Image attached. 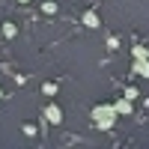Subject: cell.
<instances>
[{"label": "cell", "mask_w": 149, "mask_h": 149, "mask_svg": "<svg viewBox=\"0 0 149 149\" xmlns=\"http://www.w3.org/2000/svg\"><path fill=\"white\" fill-rule=\"evenodd\" d=\"M93 119H95L98 128H110L113 119H116V104H98V107H93Z\"/></svg>", "instance_id": "1"}, {"label": "cell", "mask_w": 149, "mask_h": 149, "mask_svg": "<svg viewBox=\"0 0 149 149\" xmlns=\"http://www.w3.org/2000/svg\"><path fill=\"white\" fill-rule=\"evenodd\" d=\"M131 74H140V78H149V57H134Z\"/></svg>", "instance_id": "2"}, {"label": "cell", "mask_w": 149, "mask_h": 149, "mask_svg": "<svg viewBox=\"0 0 149 149\" xmlns=\"http://www.w3.org/2000/svg\"><path fill=\"white\" fill-rule=\"evenodd\" d=\"M45 119L57 125V122H63V110H60L57 104H48V107H45Z\"/></svg>", "instance_id": "3"}, {"label": "cell", "mask_w": 149, "mask_h": 149, "mask_svg": "<svg viewBox=\"0 0 149 149\" xmlns=\"http://www.w3.org/2000/svg\"><path fill=\"white\" fill-rule=\"evenodd\" d=\"M84 24L86 27H98V15L95 12H84Z\"/></svg>", "instance_id": "4"}, {"label": "cell", "mask_w": 149, "mask_h": 149, "mask_svg": "<svg viewBox=\"0 0 149 149\" xmlns=\"http://www.w3.org/2000/svg\"><path fill=\"white\" fill-rule=\"evenodd\" d=\"M116 113H131V98H122V102H116Z\"/></svg>", "instance_id": "5"}, {"label": "cell", "mask_w": 149, "mask_h": 149, "mask_svg": "<svg viewBox=\"0 0 149 149\" xmlns=\"http://www.w3.org/2000/svg\"><path fill=\"white\" fill-rule=\"evenodd\" d=\"M42 9L48 12V15H54V12H57V3H54V0H45V3H42Z\"/></svg>", "instance_id": "6"}, {"label": "cell", "mask_w": 149, "mask_h": 149, "mask_svg": "<svg viewBox=\"0 0 149 149\" xmlns=\"http://www.w3.org/2000/svg\"><path fill=\"white\" fill-rule=\"evenodd\" d=\"M3 36H6V39H12V36H15V24H3Z\"/></svg>", "instance_id": "7"}, {"label": "cell", "mask_w": 149, "mask_h": 149, "mask_svg": "<svg viewBox=\"0 0 149 149\" xmlns=\"http://www.w3.org/2000/svg\"><path fill=\"white\" fill-rule=\"evenodd\" d=\"M125 98H131V102H134V98H137V90H134V86H128V90H125Z\"/></svg>", "instance_id": "8"}, {"label": "cell", "mask_w": 149, "mask_h": 149, "mask_svg": "<svg viewBox=\"0 0 149 149\" xmlns=\"http://www.w3.org/2000/svg\"><path fill=\"white\" fill-rule=\"evenodd\" d=\"M0 95H3V90H0Z\"/></svg>", "instance_id": "9"}]
</instances>
